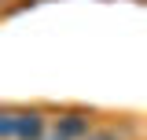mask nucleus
<instances>
[{
  "instance_id": "4",
  "label": "nucleus",
  "mask_w": 147,
  "mask_h": 140,
  "mask_svg": "<svg viewBox=\"0 0 147 140\" xmlns=\"http://www.w3.org/2000/svg\"><path fill=\"white\" fill-rule=\"evenodd\" d=\"M85 140H118V137H114V133H88Z\"/></svg>"
},
{
  "instance_id": "3",
  "label": "nucleus",
  "mask_w": 147,
  "mask_h": 140,
  "mask_svg": "<svg viewBox=\"0 0 147 140\" xmlns=\"http://www.w3.org/2000/svg\"><path fill=\"white\" fill-rule=\"evenodd\" d=\"M0 140H15V111H0Z\"/></svg>"
},
{
  "instance_id": "2",
  "label": "nucleus",
  "mask_w": 147,
  "mask_h": 140,
  "mask_svg": "<svg viewBox=\"0 0 147 140\" xmlns=\"http://www.w3.org/2000/svg\"><path fill=\"white\" fill-rule=\"evenodd\" d=\"M44 114L40 111H15V140H40Z\"/></svg>"
},
{
  "instance_id": "5",
  "label": "nucleus",
  "mask_w": 147,
  "mask_h": 140,
  "mask_svg": "<svg viewBox=\"0 0 147 140\" xmlns=\"http://www.w3.org/2000/svg\"><path fill=\"white\" fill-rule=\"evenodd\" d=\"M40 140H66L63 133H40Z\"/></svg>"
},
{
  "instance_id": "1",
  "label": "nucleus",
  "mask_w": 147,
  "mask_h": 140,
  "mask_svg": "<svg viewBox=\"0 0 147 140\" xmlns=\"http://www.w3.org/2000/svg\"><path fill=\"white\" fill-rule=\"evenodd\" d=\"M88 129H92V118L85 111H66V114L59 118V125H55V133H63L66 140H85Z\"/></svg>"
}]
</instances>
